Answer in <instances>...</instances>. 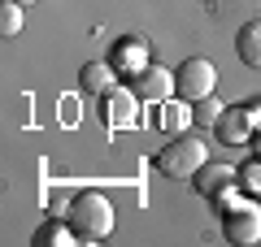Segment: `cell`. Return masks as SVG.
<instances>
[{"instance_id":"6da1fadb","label":"cell","mask_w":261,"mask_h":247,"mask_svg":"<svg viewBox=\"0 0 261 247\" xmlns=\"http://www.w3.org/2000/svg\"><path fill=\"white\" fill-rule=\"evenodd\" d=\"M65 221L74 226L79 238H87V243H100V238L113 230L118 212H113V204L105 200L100 191H79L74 200H70V208H65Z\"/></svg>"},{"instance_id":"7a4b0ae2","label":"cell","mask_w":261,"mask_h":247,"mask_svg":"<svg viewBox=\"0 0 261 247\" xmlns=\"http://www.w3.org/2000/svg\"><path fill=\"white\" fill-rule=\"evenodd\" d=\"M209 161V147L200 135H192V130H183V135H174L166 147H161L157 156H152V165H157V174L174 178V182H183V178H192L200 165Z\"/></svg>"},{"instance_id":"3957f363","label":"cell","mask_w":261,"mask_h":247,"mask_svg":"<svg viewBox=\"0 0 261 247\" xmlns=\"http://www.w3.org/2000/svg\"><path fill=\"white\" fill-rule=\"evenodd\" d=\"M222 204H231V208H226V221H222L226 243H235V247L257 243V238H261V208H252V204H235L231 191L222 195Z\"/></svg>"},{"instance_id":"277c9868","label":"cell","mask_w":261,"mask_h":247,"mask_svg":"<svg viewBox=\"0 0 261 247\" xmlns=\"http://www.w3.org/2000/svg\"><path fill=\"white\" fill-rule=\"evenodd\" d=\"M178 78V96L183 100H205V96H214V87H218V70H214V61H205V56H187L183 61V70L174 74Z\"/></svg>"},{"instance_id":"5b68a950","label":"cell","mask_w":261,"mask_h":247,"mask_svg":"<svg viewBox=\"0 0 261 247\" xmlns=\"http://www.w3.org/2000/svg\"><path fill=\"white\" fill-rule=\"evenodd\" d=\"M100 100H105V121H109V130H122V126H135V121H140V96L135 91L113 87Z\"/></svg>"},{"instance_id":"8992f818","label":"cell","mask_w":261,"mask_h":247,"mask_svg":"<svg viewBox=\"0 0 261 247\" xmlns=\"http://www.w3.org/2000/svg\"><path fill=\"white\" fill-rule=\"evenodd\" d=\"M235 178H240V174H235L231 165L205 161V165H200V169L192 174V182H196V191L205 195V200H214V204H218V200H222L226 191H231V182H235Z\"/></svg>"},{"instance_id":"52a82bcc","label":"cell","mask_w":261,"mask_h":247,"mask_svg":"<svg viewBox=\"0 0 261 247\" xmlns=\"http://www.w3.org/2000/svg\"><path fill=\"white\" fill-rule=\"evenodd\" d=\"M252 117L257 113L252 109H222V117H218V139L222 143H231V147H240V143H252Z\"/></svg>"},{"instance_id":"ba28073f","label":"cell","mask_w":261,"mask_h":247,"mask_svg":"<svg viewBox=\"0 0 261 247\" xmlns=\"http://www.w3.org/2000/svg\"><path fill=\"white\" fill-rule=\"evenodd\" d=\"M135 78H140V96L152 100V104H166L170 96L178 91V78L170 70H161V65H148V70H140Z\"/></svg>"},{"instance_id":"9c48e42d","label":"cell","mask_w":261,"mask_h":247,"mask_svg":"<svg viewBox=\"0 0 261 247\" xmlns=\"http://www.w3.org/2000/svg\"><path fill=\"white\" fill-rule=\"evenodd\" d=\"M79 82H83V91L105 96V91L118 87V70H113V61H87L83 70H79Z\"/></svg>"},{"instance_id":"30bf717a","label":"cell","mask_w":261,"mask_h":247,"mask_svg":"<svg viewBox=\"0 0 261 247\" xmlns=\"http://www.w3.org/2000/svg\"><path fill=\"white\" fill-rule=\"evenodd\" d=\"M113 70H126V74L148 70V44H144V39H122V44L113 48Z\"/></svg>"},{"instance_id":"8fae6325","label":"cell","mask_w":261,"mask_h":247,"mask_svg":"<svg viewBox=\"0 0 261 247\" xmlns=\"http://www.w3.org/2000/svg\"><path fill=\"white\" fill-rule=\"evenodd\" d=\"M235 52H240L244 65L261 70V18H257V22H244V26H240V35H235Z\"/></svg>"},{"instance_id":"7c38bea8","label":"cell","mask_w":261,"mask_h":247,"mask_svg":"<svg viewBox=\"0 0 261 247\" xmlns=\"http://www.w3.org/2000/svg\"><path fill=\"white\" fill-rule=\"evenodd\" d=\"M74 226L65 221V226H44V230H35V247H70L74 243Z\"/></svg>"},{"instance_id":"4fadbf2b","label":"cell","mask_w":261,"mask_h":247,"mask_svg":"<svg viewBox=\"0 0 261 247\" xmlns=\"http://www.w3.org/2000/svg\"><path fill=\"white\" fill-rule=\"evenodd\" d=\"M187 121H192V113H187L183 104H170V100H166V109H161V126H166V130H174V135H183V126H187Z\"/></svg>"},{"instance_id":"5bb4252c","label":"cell","mask_w":261,"mask_h":247,"mask_svg":"<svg viewBox=\"0 0 261 247\" xmlns=\"http://www.w3.org/2000/svg\"><path fill=\"white\" fill-rule=\"evenodd\" d=\"M218 117H222V109H218V100H214V96L196 100V113H192V121H200V126H218Z\"/></svg>"},{"instance_id":"9a60e30c","label":"cell","mask_w":261,"mask_h":247,"mask_svg":"<svg viewBox=\"0 0 261 247\" xmlns=\"http://www.w3.org/2000/svg\"><path fill=\"white\" fill-rule=\"evenodd\" d=\"M0 30H5V39L22 30V5H13V0L5 5V18H0Z\"/></svg>"},{"instance_id":"2e32d148","label":"cell","mask_w":261,"mask_h":247,"mask_svg":"<svg viewBox=\"0 0 261 247\" xmlns=\"http://www.w3.org/2000/svg\"><path fill=\"white\" fill-rule=\"evenodd\" d=\"M240 182H244V191H252V195H261V161H248L240 169Z\"/></svg>"},{"instance_id":"e0dca14e","label":"cell","mask_w":261,"mask_h":247,"mask_svg":"<svg viewBox=\"0 0 261 247\" xmlns=\"http://www.w3.org/2000/svg\"><path fill=\"white\" fill-rule=\"evenodd\" d=\"M252 152H257V161H261V126H257V135H252Z\"/></svg>"},{"instance_id":"ac0fdd59","label":"cell","mask_w":261,"mask_h":247,"mask_svg":"<svg viewBox=\"0 0 261 247\" xmlns=\"http://www.w3.org/2000/svg\"><path fill=\"white\" fill-rule=\"evenodd\" d=\"M13 5H31V0H13Z\"/></svg>"}]
</instances>
